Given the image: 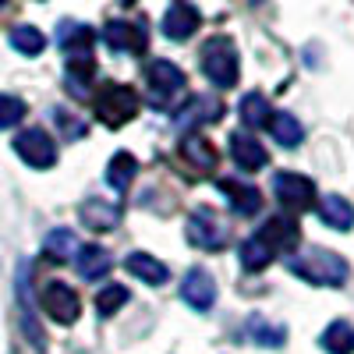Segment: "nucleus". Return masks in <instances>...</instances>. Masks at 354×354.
Returning <instances> with one entry per match:
<instances>
[{"label":"nucleus","mask_w":354,"mask_h":354,"mask_svg":"<svg viewBox=\"0 0 354 354\" xmlns=\"http://www.w3.org/2000/svg\"><path fill=\"white\" fill-rule=\"evenodd\" d=\"M124 301H128V290H124L121 283H106V287L96 294V308H100V315H113Z\"/></svg>","instance_id":"30"},{"label":"nucleus","mask_w":354,"mask_h":354,"mask_svg":"<svg viewBox=\"0 0 354 354\" xmlns=\"http://www.w3.org/2000/svg\"><path fill=\"white\" fill-rule=\"evenodd\" d=\"M11 46L25 57H39L46 50V36L39 32L36 25H15L11 28Z\"/></svg>","instance_id":"26"},{"label":"nucleus","mask_w":354,"mask_h":354,"mask_svg":"<svg viewBox=\"0 0 354 354\" xmlns=\"http://www.w3.org/2000/svg\"><path fill=\"white\" fill-rule=\"evenodd\" d=\"M145 82H149V93H153L156 106H170L177 96H185V88H188L185 71L174 61H153L145 68Z\"/></svg>","instance_id":"4"},{"label":"nucleus","mask_w":354,"mask_h":354,"mask_svg":"<svg viewBox=\"0 0 354 354\" xmlns=\"http://www.w3.org/2000/svg\"><path fill=\"white\" fill-rule=\"evenodd\" d=\"M248 337L259 340L262 347H280V344L287 340V330H283V326H273V322H266L262 315H252V322H248Z\"/></svg>","instance_id":"28"},{"label":"nucleus","mask_w":354,"mask_h":354,"mask_svg":"<svg viewBox=\"0 0 354 354\" xmlns=\"http://www.w3.org/2000/svg\"><path fill=\"white\" fill-rule=\"evenodd\" d=\"M277 198L294 213H305L315 205V185L312 177L305 174H294V170H280L277 174Z\"/></svg>","instance_id":"8"},{"label":"nucleus","mask_w":354,"mask_h":354,"mask_svg":"<svg viewBox=\"0 0 354 354\" xmlns=\"http://www.w3.org/2000/svg\"><path fill=\"white\" fill-rule=\"evenodd\" d=\"M220 192L230 198V209L238 216H255L262 209V192L245 181H220Z\"/></svg>","instance_id":"15"},{"label":"nucleus","mask_w":354,"mask_h":354,"mask_svg":"<svg viewBox=\"0 0 354 354\" xmlns=\"http://www.w3.org/2000/svg\"><path fill=\"white\" fill-rule=\"evenodd\" d=\"M82 223L88 230H110L121 223V205L117 202H106V198H85L82 202V209H78Z\"/></svg>","instance_id":"14"},{"label":"nucleus","mask_w":354,"mask_h":354,"mask_svg":"<svg viewBox=\"0 0 354 354\" xmlns=\"http://www.w3.org/2000/svg\"><path fill=\"white\" fill-rule=\"evenodd\" d=\"M273 262V248L266 245L259 234H252V238H245V245H241V266L248 273H259V270H266V266Z\"/></svg>","instance_id":"25"},{"label":"nucleus","mask_w":354,"mask_h":354,"mask_svg":"<svg viewBox=\"0 0 354 354\" xmlns=\"http://www.w3.org/2000/svg\"><path fill=\"white\" fill-rule=\"evenodd\" d=\"M124 270H128L131 277H138L142 283H153V287H160V283L170 280V270H167L156 255H149V252H131V255L124 259Z\"/></svg>","instance_id":"16"},{"label":"nucleus","mask_w":354,"mask_h":354,"mask_svg":"<svg viewBox=\"0 0 354 354\" xmlns=\"http://www.w3.org/2000/svg\"><path fill=\"white\" fill-rule=\"evenodd\" d=\"M160 28H163V36H167V39L185 43L188 36H195L198 28H202V15H198V8H195V4H185V0H177V4H170V8H167V15H163Z\"/></svg>","instance_id":"10"},{"label":"nucleus","mask_w":354,"mask_h":354,"mask_svg":"<svg viewBox=\"0 0 354 354\" xmlns=\"http://www.w3.org/2000/svg\"><path fill=\"white\" fill-rule=\"evenodd\" d=\"M43 312H46L53 322H61V326H71V322L82 315L78 290L68 287V283H46V287H43Z\"/></svg>","instance_id":"7"},{"label":"nucleus","mask_w":354,"mask_h":354,"mask_svg":"<svg viewBox=\"0 0 354 354\" xmlns=\"http://www.w3.org/2000/svg\"><path fill=\"white\" fill-rule=\"evenodd\" d=\"M181 156H185L192 167H198V170H216V163H220L216 145L205 138V135H198V131L181 138Z\"/></svg>","instance_id":"17"},{"label":"nucleus","mask_w":354,"mask_h":354,"mask_svg":"<svg viewBox=\"0 0 354 354\" xmlns=\"http://www.w3.org/2000/svg\"><path fill=\"white\" fill-rule=\"evenodd\" d=\"M75 270L82 280H100L110 273V252L103 245H82L75 255Z\"/></svg>","instance_id":"18"},{"label":"nucleus","mask_w":354,"mask_h":354,"mask_svg":"<svg viewBox=\"0 0 354 354\" xmlns=\"http://www.w3.org/2000/svg\"><path fill=\"white\" fill-rule=\"evenodd\" d=\"M185 234H188V241L202 252H223L227 248V227L213 209H205V205H198V209L188 216Z\"/></svg>","instance_id":"5"},{"label":"nucleus","mask_w":354,"mask_h":354,"mask_svg":"<svg viewBox=\"0 0 354 354\" xmlns=\"http://www.w3.org/2000/svg\"><path fill=\"white\" fill-rule=\"evenodd\" d=\"M138 93L131 85H121V82H106L96 96V117L106 124V128H124L128 121L138 117Z\"/></svg>","instance_id":"3"},{"label":"nucleus","mask_w":354,"mask_h":354,"mask_svg":"<svg viewBox=\"0 0 354 354\" xmlns=\"http://www.w3.org/2000/svg\"><path fill=\"white\" fill-rule=\"evenodd\" d=\"M43 248H46V255H53L57 262H68V259L78 255V241H75V234H71L68 227L50 230V234H46V241H43Z\"/></svg>","instance_id":"27"},{"label":"nucleus","mask_w":354,"mask_h":354,"mask_svg":"<svg viewBox=\"0 0 354 354\" xmlns=\"http://www.w3.org/2000/svg\"><path fill=\"white\" fill-rule=\"evenodd\" d=\"M4 4H8V0H0V8H4Z\"/></svg>","instance_id":"31"},{"label":"nucleus","mask_w":354,"mask_h":354,"mask_svg":"<svg viewBox=\"0 0 354 354\" xmlns=\"http://www.w3.org/2000/svg\"><path fill=\"white\" fill-rule=\"evenodd\" d=\"M319 220L333 230H351L354 227V205L344 195H326L319 202Z\"/></svg>","instance_id":"19"},{"label":"nucleus","mask_w":354,"mask_h":354,"mask_svg":"<svg viewBox=\"0 0 354 354\" xmlns=\"http://www.w3.org/2000/svg\"><path fill=\"white\" fill-rule=\"evenodd\" d=\"M202 61V75L209 78L216 88H234L238 85V75H241V61H238V46H234L227 36H213L209 43L202 46L198 53Z\"/></svg>","instance_id":"2"},{"label":"nucleus","mask_w":354,"mask_h":354,"mask_svg":"<svg viewBox=\"0 0 354 354\" xmlns=\"http://www.w3.org/2000/svg\"><path fill=\"white\" fill-rule=\"evenodd\" d=\"M255 234L273 248V255L294 252V248H298V241H301V227H298V220H294V216H273V220H266Z\"/></svg>","instance_id":"11"},{"label":"nucleus","mask_w":354,"mask_h":354,"mask_svg":"<svg viewBox=\"0 0 354 354\" xmlns=\"http://www.w3.org/2000/svg\"><path fill=\"white\" fill-rule=\"evenodd\" d=\"M241 121L248 128H270V121H273L270 100H266L262 93H245V100H241Z\"/></svg>","instance_id":"23"},{"label":"nucleus","mask_w":354,"mask_h":354,"mask_svg":"<svg viewBox=\"0 0 354 354\" xmlns=\"http://www.w3.org/2000/svg\"><path fill=\"white\" fill-rule=\"evenodd\" d=\"M319 344L326 354H354V326L347 319H333L330 326L322 330Z\"/></svg>","instance_id":"20"},{"label":"nucleus","mask_w":354,"mask_h":354,"mask_svg":"<svg viewBox=\"0 0 354 354\" xmlns=\"http://www.w3.org/2000/svg\"><path fill=\"white\" fill-rule=\"evenodd\" d=\"M287 270L294 277H301L312 287H340L347 280V262L344 255L330 248H301L287 259Z\"/></svg>","instance_id":"1"},{"label":"nucleus","mask_w":354,"mask_h":354,"mask_svg":"<svg viewBox=\"0 0 354 354\" xmlns=\"http://www.w3.org/2000/svg\"><path fill=\"white\" fill-rule=\"evenodd\" d=\"M25 113H28V106H25L21 96L0 93V128H15V124H21V121H25Z\"/></svg>","instance_id":"29"},{"label":"nucleus","mask_w":354,"mask_h":354,"mask_svg":"<svg viewBox=\"0 0 354 354\" xmlns=\"http://www.w3.org/2000/svg\"><path fill=\"white\" fill-rule=\"evenodd\" d=\"M15 153L36 170H50L57 163V142L43 131V128H25L15 138Z\"/></svg>","instance_id":"6"},{"label":"nucleus","mask_w":354,"mask_h":354,"mask_svg":"<svg viewBox=\"0 0 354 354\" xmlns=\"http://www.w3.org/2000/svg\"><path fill=\"white\" fill-rule=\"evenodd\" d=\"M103 43L117 53H145L149 46V36H145V28L135 25V21H124V18H113L103 25Z\"/></svg>","instance_id":"9"},{"label":"nucleus","mask_w":354,"mask_h":354,"mask_svg":"<svg viewBox=\"0 0 354 354\" xmlns=\"http://www.w3.org/2000/svg\"><path fill=\"white\" fill-rule=\"evenodd\" d=\"M270 131H273V138L280 142V145H287V149H294V145H301V138H305V128H301V121L294 113H273V121H270Z\"/></svg>","instance_id":"24"},{"label":"nucleus","mask_w":354,"mask_h":354,"mask_svg":"<svg viewBox=\"0 0 354 354\" xmlns=\"http://www.w3.org/2000/svg\"><path fill=\"white\" fill-rule=\"evenodd\" d=\"M135 174H138V160L131 153H117L110 163H106V185L113 192H128L131 181H135Z\"/></svg>","instance_id":"21"},{"label":"nucleus","mask_w":354,"mask_h":354,"mask_svg":"<svg viewBox=\"0 0 354 354\" xmlns=\"http://www.w3.org/2000/svg\"><path fill=\"white\" fill-rule=\"evenodd\" d=\"M223 113V106H220V100H213V96H192L188 100V106L177 113V121H188V124H205V121H216V117Z\"/></svg>","instance_id":"22"},{"label":"nucleus","mask_w":354,"mask_h":354,"mask_svg":"<svg viewBox=\"0 0 354 354\" xmlns=\"http://www.w3.org/2000/svg\"><path fill=\"white\" fill-rule=\"evenodd\" d=\"M181 298L192 308H198V312L213 308V301H216V280L205 273V270H188L185 273V283H181Z\"/></svg>","instance_id":"12"},{"label":"nucleus","mask_w":354,"mask_h":354,"mask_svg":"<svg viewBox=\"0 0 354 354\" xmlns=\"http://www.w3.org/2000/svg\"><path fill=\"white\" fill-rule=\"evenodd\" d=\"M230 156H234V163H238L245 174L262 170L266 163H270V153H266L259 145V138H252L248 131H234L230 135Z\"/></svg>","instance_id":"13"}]
</instances>
